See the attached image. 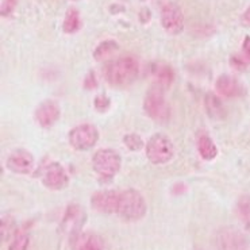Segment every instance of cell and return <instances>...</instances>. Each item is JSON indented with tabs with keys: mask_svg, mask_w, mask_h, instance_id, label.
I'll return each instance as SVG.
<instances>
[{
	"mask_svg": "<svg viewBox=\"0 0 250 250\" xmlns=\"http://www.w3.org/2000/svg\"><path fill=\"white\" fill-rule=\"evenodd\" d=\"M140 75V62L131 56H123L107 64L104 77L114 87H127Z\"/></svg>",
	"mask_w": 250,
	"mask_h": 250,
	"instance_id": "1",
	"label": "cell"
},
{
	"mask_svg": "<svg viewBox=\"0 0 250 250\" xmlns=\"http://www.w3.org/2000/svg\"><path fill=\"white\" fill-rule=\"evenodd\" d=\"M147 206L145 198L137 189H125L119 196L118 215L128 222L142 219L146 215Z\"/></svg>",
	"mask_w": 250,
	"mask_h": 250,
	"instance_id": "2",
	"label": "cell"
},
{
	"mask_svg": "<svg viewBox=\"0 0 250 250\" xmlns=\"http://www.w3.org/2000/svg\"><path fill=\"white\" fill-rule=\"evenodd\" d=\"M144 111L146 115L160 123H167L170 118V107L164 96V88L154 84L147 91L144 99Z\"/></svg>",
	"mask_w": 250,
	"mask_h": 250,
	"instance_id": "3",
	"label": "cell"
},
{
	"mask_svg": "<svg viewBox=\"0 0 250 250\" xmlns=\"http://www.w3.org/2000/svg\"><path fill=\"white\" fill-rule=\"evenodd\" d=\"M122 165L121 156L114 149H100L92 157V168L99 176V180L111 181Z\"/></svg>",
	"mask_w": 250,
	"mask_h": 250,
	"instance_id": "4",
	"label": "cell"
},
{
	"mask_svg": "<svg viewBox=\"0 0 250 250\" xmlns=\"http://www.w3.org/2000/svg\"><path fill=\"white\" fill-rule=\"evenodd\" d=\"M146 157L154 165L169 163L175 154V145L165 134H154L145 146Z\"/></svg>",
	"mask_w": 250,
	"mask_h": 250,
	"instance_id": "5",
	"label": "cell"
},
{
	"mask_svg": "<svg viewBox=\"0 0 250 250\" xmlns=\"http://www.w3.org/2000/svg\"><path fill=\"white\" fill-rule=\"evenodd\" d=\"M215 245L218 250H250L249 237L235 227L219 229L215 235Z\"/></svg>",
	"mask_w": 250,
	"mask_h": 250,
	"instance_id": "6",
	"label": "cell"
},
{
	"mask_svg": "<svg viewBox=\"0 0 250 250\" xmlns=\"http://www.w3.org/2000/svg\"><path fill=\"white\" fill-rule=\"evenodd\" d=\"M98 140H99V131L96 126H93L91 123L79 125L72 128L68 134L70 146L80 151L89 150L98 144Z\"/></svg>",
	"mask_w": 250,
	"mask_h": 250,
	"instance_id": "7",
	"label": "cell"
},
{
	"mask_svg": "<svg viewBox=\"0 0 250 250\" xmlns=\"http://www.w3.org/2000/svg\"><path fill=\"white\" fill-rule=\"evenodd\" d=\"M161 24L172 35L180 34L184 30V14L175 3H167L161 7Z\"/></svg>",
	"mask_w": 250,
	"mask_h": 250,
	"instance_id": "8",
	"label": "cell"
},
{
	"mask_svg": "<svg viewBox=\"0 0 250 250\" xmlns=\"http://www.w3.org/2000/svg\"><path fill=\"white\" fill-rule=\"evenodd\" d=\"M42 184L53 191H61L69 184V176L61 164L50 163L42 170Z\"/></svg>",
	"mask_w": 250,
	"mask_h": 250,
	"instance_id": "9",
	"label": "cell"
},
{
	"mask_svg": "<svg viewBox=\"0 0 250 250\" xmlns=\"http://www.w3.org/2000/svg\"><path fill=\"white\" fill-rule=\"evenodd\" d=\"M121 192L117 191H98L91 198V204L93 209L102 214H117L119 206Z\"/></svg>",
	"mask_w": 250,
	"mask_h": 250,
	"instance_id": "10",
	"label": "cell"
},
{
	"mask_svg": "<svg viewBox=\"0 0 250 250\" xmlns=\"http://www.w3.org/2000/svg\"><path fill=\"white\" fill-rule=\"evenodd\" d=\"M7 168L18 175H29L34 169V157L30 151L18 149L7 158Z\"/></svg>",
	"mask_w": 250,
	"mask_h": 250,
	"instance_id": "11",
	"label": "cell"
},
{
	"mask_svg": "<svg viewBox=\"0 0 250 250\" xmlns=\"http://www.w3.org/2000/svg\"><path fill=\"white\" fill-rule=\"evenodd\" d=\"M61 115V110L57 102L54 100H45L40 103V105L35 108L34 118L41 127H52L54 123L57 122Z\"/></svg>",
	"mask_w": 250,
	"mask_h": 250,
	"instance_id": "12",
	"label": "cell"
},
{
	"mask_svg": "<svg viewBox=\"0 0 250 250\" xmlns=\"http://www.w3.org/2000/svg\"><path fill=\"white\" fill-rule=\"evenodd\" d=\"M216 92L225 96V98H237V96H242L245 95V88L242 84L230 75H222L218 77L215 83Z\"/></svg>",
	"mask_w": 250,
	"mask_h": 250,
	"instance_id": "13",
	"label": "cell"
},
{
	"mask_svg": "<svg viewBox=\"0 0 250 250\" xmlns=\"http://www.w3.org/2000/svg\"><path fill=\"white\" fill-rule=\"evenodd\" d=\"M153 75L156 76V80L158 85L163 88H168L172 85V83L175 82V70L172 69V66L164 62H157L153 65Z\"/></svg>",
	"mask_w": 250,
	"mask_h": 250,
	"instance_id": "14",
	"label": "cell"
},
{
	"mask_svg": "<svg viewBox=\"0 0 250 250\" xmlns=\"http://www.w3.org/2000/svg\"><path fill=\"white\" fill-rule=\"evenodd\" d=\"M206 111L212 119H223L226 115V108L215 93H207L204 98Z\"/></svg>",
	"mask_w": 250,
	"mask_h": 250,
	"instance_id": "15",
	"label": "cell"
},
{
	"mask_svg": "<svg viewBox=\"0 0 250 250\" xmlns=\"http://www.w3.org/2000/svg\"><path fill=\"white\" fill-rule=\"evenodd\" d=\"M198 150L200 157L206 161H211L218 156V147L215 142L209 138L207 134H202L198 138Z\"/></svg>",
	"mask_w": 250,
	"mask_h": 250,
	"instance_id": "16",
	"label": "cell"
},
{
	"mask_svg": "<svg viewBox=\"0 0 250 250\" xmlns=\"http://www.w3.org/2000/svg\"><path fill=\"white\" fill-rule=\"evenodd\" d=\"M235 212L238 216L239 222L246 231H250V196L249 195H242L239 196L237 206H235Z\"/></svg>",
	"mask_w": 250,
	"mask_h": 250,
	"instance_id": "17",
	"label": "cell"
},
{
	"mask_svg": "<svg viewBox=\"0 0 250 250\" xmlns=\"http://www.w3.org/2000/svg\"><path fill=\"white\" fill-rule=\"evenodd\" d=\"M82 27V18L80 12L76 8H69L64 18V23H62V30L66 34H75Z\"/></svg>",
	"mask_w": 250,
	"mask_h": 250,
	"instance_id": "18",
	"label": "cell"
},
{
	"mask_svg": "<svg viewBox=\"0 0 250 250\" xmlns=\"http://www.w3.org/2000/svg\"><path fill=\"white\" fill-rule=\"evenodd\" d=\"M118 49H119V45L114 40L100 42L93 50V59L96 61H105V60L110 59L114 53H117Z\"/></svg>",
	"mask_w": 250,
	"mask_h": 250,
	"instance_id": "19",
	"label": "cell"
},
{
	"mask_svg": "<svg viewBox=\"0 0 250 250\" xmlns=\"http://www.w3.org/2000/svg\"><path fill=\"white\" fill-rule=\"evenodd\" d=\"M83 216V211L79 206L76 204H72L66 208V212H65L64 221H62V225H64L68 230H72L77 226V223L80 225V219Z\"/></svg>",
	"mask_w": 250,
	"mask_h": 250,
	"instance_id": "20",
	"label": "cell"
},
{
	"mask_svg": "<svg viewBox=\"0 0 250 250\" xmlns=\"http://www.w3.org/2000/svg\"><path fill=\"white\" fill-rule=\"evenodd\" d=\"M123 144H125V146L127 147L128 150L131 151H140L146 146L145 144H144V140L141 138V135H138V134L135 133L126 134V135L123 137Z\"/></svg>",
	"mask_w": 250,
	"mask_h": 250,
	"instance_id": "21",
	"label": "cell"
},
{
	"mask_svg": "<svg viewBox=\"0 0 250 250\" xmlns=\"http://www.w3.org/2000/svg\"><path fill=\"white\" fill-rule=\"evenodd\" d=\"M1 241H8L11 237H15V222L12 221L10 216L1 218Z\"/></svg>",
	"mask_w": 250,
	"mask_h": 250,
	"instance_id": "22",
	"label": "cell"
},
{
	"mask_svg": "<svg viewBox=\"0 0 250 250\" xmlns=\"http://www.w3.org/2000/svg\"><path fill=\"white\" fill-rule=\"evenodd\" d=\"M29 248V234L26 231H18L12 238L8 250H27Z\"/></svg>",
	"mask_w": 250,
	"mask_h": 250,
	"instance_id": "23",
	"label": "cell"
},
{
	"mask_svg": "<svg viewBox=\"0 0 250 250\" xmlns=\"http://www.w3.org/2000/svg\"><path fill=\"white\" fill-rule=\"evenodd\" d=\"M93 104H95V108L98 112H107L111 107V99L105 93H100L95 98Z\"/></svg>",
	"mask_w": 250,
	"mask_h": 250,
	"instance_id": "24",
	"label": "cell"
},
{
	"mask_svg": "<svg viewBox=\"0 0 250 250\" xmlns=\"http://www.w3.org/2000/svg\"><path fill=\"white\" fill-rule=\"evenodd\" d=\"M80 250H104V246L99 237L92 235L84 241V244L80 246Z\"/></svg>",
	"mask_w": 250,
	"mask_h": 250,
	"instance_id": "25",
	"label": "cell"
},
{
	"mask_svg": "<svg viewBox=\"0 0 250 250\" xmlns=\"http://www.w3.org/2000/svg\"><path fill=\"white\" fill-rule=\"evenodd\" d=\"M19 0H3L1 1V8H0V14L1 17H10L12 12L15 11Z\"/></svg>",
	"mask_w": 250,
	"mask_h": 250,
	"instance_id": "26",
	"label": "cell"
},
{
	"mask_svg": "<svg viewBox=\"0 0 250 250\" xmlns=\"http://www.w3.org/2000/svg\"><path fill=\"white\" fill-rule=\"evenodd\" d=\"M96 87H98V82H96L95 73L91 70L87 75V77H85V80H84V88L85 89H95Z\"/></svg>",
	"mask_w": 250,
	"mask_h": 250,
	"instance_id": "27",
	"label": "cell"
},
{
	"mask_svg": "<svg viewBox=\"0 0 250 250\" xmlns=\"http://www.w3.org/2000/svg\"><path fill=\"white\" fill-rule=\"evenodd\" d=\"M248 62H249V60L242 59L239 56H234L233 59H231V65H233L234 68H237V69H245Z\"/></svg>",
	"mask_w": 250,
	"mask_h": 250,
	"instance_id": "28",
	"label": "cell"
},
{
	"mask_svg": "<svg viewBox=\"0 0 250 250\" xmlns=\"http://www.w3.org/2000/svg\"><path fill=\"white\" fill-rule=\"evenodd\" d=\"M242 52H244L245 57L250 61V35L245 37L244 42H242Z\"/></svg>",
	"mask_w": 250,
	"mask_h": 250,
	"instance_id": "29",
	"label": "cell"
},
{
	"mask_svg": "<svg viewBox=\"0 0 250 250\" xmlns=\"http://www.w3.org/2000/svg\"><path fill=\"white\" fill-rule=\"evenodd\" d=\"M241 24L245 27H250V7H248L246 11L241 15Z\"/></svg>",
	"mask_w": 250,
	"mask_h": 250,
	"instance_id": "30",
	"label": "cell"
},
{
	"mask_svg": "<svg viewBox=\"0 0 250 250\" xmlns=\"http://www.w3.org/2000/svg\"><path fill=\"white\" fill-rule=\"evenodd\" d=\"M186 191L187 187L184 186L183 183H177V184H175L173 188H172V193H173V195H180V193H184Z\"/></svg>",
	"mask_w": 250,
	"mask_h": 250,
	"instance_id": "31",
	"label": "cell"
}]
</instances>
